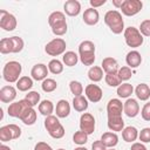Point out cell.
Masks as SVG:
<instances>
[{
    "label": "cell",
    "instance_id": "6da1fadb",
    "mask_svg": "<svg viewBox=\"0 0 150 150\" xmlns=\"http://www.w3.org/2000/svg\"><path fill=\"white\" fill-rule=\"evenodd\" d=\"M104 22L114 34H121L125 29L122 14L117 9L108 11L104 14Z\"/></svg>",
    "mask_w": 150,
    "mask_h": 150
},
{
    "label": "cell",
    "instance_id": "7a4b0ae2",
    "mask_svg": "<svg viewBox=\"0 0 150 150\" xmlns=\"http://www.w3.org/2000/svg\"><path fill=\"white\" fill-rule=\"evenodd\" d=\"M79 57L84 66H93L95 62V45L93 41L84 40L79 45Z\"/></svg>",
    "mask_w": 150,
    "mask_h": 150
},
{
    "label": "cell",
    "instance_id": "3957f363",
    "mask_svg": "<svg viewBox=\"0 0 150 150\" xmlns=\"http://www.w3.org/2000/svg\"><path fill=\"white\" fill-rule=\"evenodd\" d=\"M21 71H22V66L18 61H9L4 66L2 69V77L6 82L8 83H16L18 80L21 77Z\"/></svg>",
    "mask_w": 150,
    "mask_h": 150
},
{
    "label": "cell",
    "instance_id": "277c9868",
    "mask_svg": "<svg viewBox=\"0 0 150 150\" xmlns=\"http://www.w3.org/2000/svg\"><path fill=\"white\" fill-rule=\"evenodd\" d=\"M45 128H46L47 132L49 134V136L55 138V139L62 138L64 136V132H66L63 125L59 121V117L54 116V115H50V116L46 117V120H45Z\"/></svg>",
    "mask_w": 150,
    "mask_h": 150
},
{
    "label": "cell",
    "instance_id": "5b68a950",
    "mask_svg": "<svg viewBox=\"0 0 150 150\" xmlns=\"http://www.w3.org/2000/svg\"><path fill=\"white\" fill-rule=\"evenodd\" d=\"M123 35H124L125 43L131 48H138L143 45V41H144L143 35L141 34L138 28H136L134 26L127 27L123 32Z\"/></svg>",
    "mask_w": 150,
    "mask_h": 150
},
{
    "label": "cell",
    "instance_id": "8992f818",
    "mask_svg": "<svg viewBox=\"0 0 150 150\" xmlns=\"http://www.w3.org/2000/svg\"><path fill=\"white\" fill-rule=\"evenodd\" d=\"M67 43L62 38H55L45 46V52L50 56H59L66 53Z\"/></svg>",
    "mask_w": 150,
    "mask_h": 150
},
{
    "label": "cell",
    "instance_id": "52a82bcc",
    "mask_svg": "<svg viewBox=\"0 0 150 150\" xmlns=\"http://www.w3.org/2000/svg\"><path fill=\"white\" fill-rule=\"evenodd\" d=\"M21 136V128L16 124H7L0 128V141L8 142L12 139H18Z\"/></svg>",
    "mask_w": 150,
    "mask_h": 150
},
{
    "label": "cell",
    "instance_id": "ba28073f",
    "mask_svg": "<svg viewBox=\"0 0 150 150\" xmlns=\"http://www.w3.org/2000/svg\"><path fill=\"white\" fill-rule=\"evenodd\" d=\"M143 8V2L141 0H123V4L121 6L122 14L125 16H134L138 14Z\"/></svg>",
    "mask_w": 150,
    "mask_h": 150
},
{
    "label": "cell",
    "instance_id": "9c48e42d",
    "mask_svg": "<svg viewBox=\"0 0 150 150\" xmlns=\"http://www.w3.org/2000/svg\"><path fill=\"white\" fill-rule=\"evenodd\" d=\"M16 18L5 9H0V27L6 32H12L16 28Z\"/></svg>",
    "mask_w": 150,
    "mask_h": 150
},
{
    "label": "cell",
    "instance_id": "30bf717a",
    "mask_svg": "<svg viewBox=\"0 0 150 150\" xmlns=\"http://www.w3.org/2000/svg\"><path fill=\"white\" fill-rule=\"evenodd\" d=\"M80 130L88 136L95 131V118L90 112H83L80 117Z\"/></svg>",
    "mask_w": 150,
    "mask_h": 150
},
{
    "label": "cell",
    "instance_id": "8fae6325",
    "mask_svg": "<svg viewBox=\"0 0 150 150\" xmlns=\"http://www.w3.org/2000/svg\"><path fill=\"white\" fill-rule=\"evenodd\" d=\"M29 107H30L29 103L23 98V100H19V101H16V102L11 103L9 107H8V109H7V111H8V115H9L11 117L20 118L21 114H22L27 108H29Z\"/></svg>",
    "mask_w": 150,
    "mask_h": 150
},
{
    "label": "cell",
    "instance_id": "7c38bea8",
    "mask_svg": "<svg viewBox=\"0 0 150 150\" xmlns=\"http://www.w3.org/2000/svg\"><path fill=\"white\" fill-rule=\"evenodd\" d=\"M84 94H86L87 100L90 101V102H93V103L100 102L101 98H102V96H103L102 89L97 84H94V83H90V84H88L84 88Z\"/></svg>",
    "mask_w": 150,
    "mask_h": 150
},
{
    "label": "cell",
    "instance_id": "4fadbf2b",
    "mask_svg": "<svg viewBox=\"0 0 150 150\" xmlns=\"http://www.w3.org/2000/svg\"><path fill=\"white\" fill-rule=\"evenodd\" d=\"M123 103L120 98H111L107 103V114L108 117H118L122 116Z\"/></svg>",
    "mask_w": 150,
    "mask_h": 150
},
{
    "label": "cell",
    "instance_id": "5bb4252c",
    "mask_svg": "<svg viewBox=\"0 0 150 150\" xmlns=\"http://www.w3.org/2000/svg\"><path fill=\"white\" fill-rule=\"evenodd\" d=\"M123 112L128 116V117H136L139 112V104L137 102V100L135 98H127V101L123 103Z\"/></svg>",
    "mask_w": 150,
    "mask_h": 150
},
{
    "label": "cell",
    "instance_id": "9a60e30c",
    "mask_svg": "<svg viewBox=\"0 0 150 150\" xmlns=\"http://www.w3.org/2000/svg\"><path fill=\"white\" fill-rule=\"evenodd\" d=\"M48 71H49L48 66H46L43 63H36L33 66V68L30 70V76L35 81H43L47 79Z\"/></svg>",
    "mask_w": 150,
    "mask_h": 150
},
{
    "label": "cell",
    "instance_id": "2e32d148",
    "mask_svg": "<svg viewBox=\"0 0 150 150\" xmlns=\"http://www.w3.org/2000/svg\"><path fill=\"white\" fill-rule=\"evenodd\" d=\"M16 97V89L13 86H4L0 89V101L2 103H11Z\"/></svg>",
    "mask_w": 150,
    "mask_h": 150
},
{
    "label": "cell",
    "instance_id": "e0dca14e",
    "mask_svg": "<svg viewBox=\"0 0 150 150\" xmlns=\"http://www.w3.org/2000/svg\"><path fill=\"white\" fill-rule=\"evenodd\" d=\"M83 22L88 26H95L98 20H100V14H98V11L95 9V8H87L83 13Z\"/></svg>",
    "mask_w": 150,
    "mask_h": 150
},
{
    "label": "cell",
    "instance_id": "ac0fdd59",
    "mask_svg": "<svg viewBox=\"0 0 150 150\" xmlns=\"http://www.w3.org/2000/svg\"><path fill=\"white\" fill-rule=\"evenodd\" d=\"M64 13L69 16H77L81 12V4L77 0H68L63 5Z\"/></svg>",
    "mask_w": 150,
    "mask_h": 150
},
{
    "label": "cell",
    "instance_id": "d6986e66",
    "mask_svg": "<svg viewBox=\"0 0 150 150\" xmlns=\"http://www.w3.org/2000/svg\"><path fill=\"white\" fill-rule=\"evenodd\" d=\"M101 68L105 71V74H109V73H117L118 69H120L116 59H114V57H111V56L104 57V59L102 60Z\"/></svg>",
    "mask_w": 150,
    "mask_h": 150
},
{
    "label": "cell",
    "instance_id": "ffe728a7",
    "mask_svg": "<svg viewBox=\"0 0 150 150\" xmlns=\"http://www.w3.org/2000/svg\"><path fill=\"white\" fill-rule=\"evenodd\" d=\"M55 112L56 116L59 118H66L69 116L70 114V104L67 100H60L56 103V108H55Z\"/></svg>",
    "mask_w": 150,
    "mask_h": 150
},
{
    "label": "cell",
    "instance_id": "44dd1931",
    "mask_svg": "<svg viewBox=\"0 0 150 150\" xmlns=\"http://www.w3.org/2000/svg\"><path fill=\"white\" fill-rule=\"evenodd\" d=\"M125 62L129 68H137L142 63L141 53L137 50H130L125 56Z\"/></svg>",
    "mask_w": 150,
    "mask_h": 150
},
{
    "label": "cell",
    "instance_id": "7402d4cb",
    "mask_svg": "<svg viewBox=\"0 0 150 150\" xmlns=\"http://www.w3.org/2000/svg\"><path fill=\"white\" fill-rule=\"evenodd\" d=\"M36 117H38V115H36L35 109L32 108V107H29V108H27V109L21 114L20 121L23 122L26 125H33V124L36 122Z\"/></svg>",
    "mask_w": 150,
    "mask_h": 150
},
{
    "label": "cell",
    "instance_id": "603a6c76",
    "mask_svg": "<svg viewBox=\"0 0 150 150\" xmlns=\"http://www.w3.org/2000/svg\"><path fill=\"white\" fill-rule=\"evenodd\" d=\"M101 142L108 148H114L117 145L118 143V136L116 135V132H112V131H107L104 132L102 136H101Z\"/></svg>",
    "mask_w": 150,
    "mask_h": 150
},
{
    "label": "cell",
    "instance_id": "cb8c5ba5",
    "mask_svg": "<svg viewBox=\"0 0 150 150\" xmlns=\"http://www.w3.org/2000/svg\"><path fill=\"white\" fill-rule=\"evenodd\" d=\"M138 130L132 127V125H129V127H125L123 130H122V138L128 142V143H134L137 138H138Z\"/></svg>",
    "mask_w": 150,
    "mask_h": 150
},
{
    "label": "cell",
    "instance_id": "d4e9b609",
    "mask_svg": "<svg viewBox=\"0 0 150 150\" xmlns=\"http://www.w3.org/2000/svg\"><path fill=\"white\" fill-rule=\"evenodd\" d=\"M135 94L138 100L141 101H148L150 98V87L146 83H139L135 88Z\"/></svg>",
    "mask_w": 150,
    "mask_h": 150
},
{
    "label": "cell",
    "instance_id": "484cf974",
    "mask_svg": "<svg viewBox=\"0 0 150 150\" xmlns=\"http://www.w3.org/2000/svg\"><path fill=\"white\" fill-rule=\"evenodd\" d=\"M71 103H73V108H74L76 111H79V112L86 111V110L88 109V105H89L87 97H84L83 95H81V96H74Z\"/></svg>",
    "mask_w": 150,
    "mask_h": 150
},
{
    "label": "cell",
    "instance_id": "4316f807",
    "mask_svg": "<svg viewBox=\"0 0 150 150\" xmlns=\"http://www.w3.org/2000/svg\"><path fill=\"white\" fill-rule=\"evenodd\" d=\"M38 108H39V112L41 115L46 116V117L47 116H50L54 112V110H55L54 104H53V102L50 100H43V101H41L39 103Z\"/></svg>",
    "mask_w": 150,
    "mask_h": 150
},
{
    "label": "cell",
    "instance_id": "83f0119b",
    "mask_svg": "<svg viewBox=\"0 0 150 150\" xmlns=\"http://www.w3.org/2000/svg\"><path fill=\"white\" fill-rule=\"evenodd\" d=\"M108 128L111 131H122L124 129V121L122 116L118 117H108Z\"/></svg>",
    "mask_w": 150,
    "mask_h": 150
},
{
    "label": "cell",
    "instance_id": "f1b7e54d",
    "mask_svg": "<svg viewBox=\"0 0 150 150\" xmlns=\"http://www.w3.org/2000/svg\"><path fill=\"white\" fill-rule=\"evenodd\" d=\"M134 90L135 89L131 83L124 82L117 87V95H118V97H122V98H129L131 96V94L134 93Z\"/></svg>",
    "mask_w": 150,
    "mask_h": 150
},
{
    "label": "cell",
    "instance_id": "f546056e",
    "mask_svg": "<svg viewBox=\"0 0 150 150\" xmlns=\"http://www.w3.org/2000/svg\"><path fill=\"white\" fill-rule=\"evenodd\" d=\"M88 77L91 82H100L103 79V69L98 66H91L88 70Z\"/></svg>",
    "mask_w": 150,
    "mask_h": 150
},
{
    "label": "cell",
    "instance_id": "4dcf8cb0",
    "mask_svg": "<svg viewBox=\"0 0 150 150\" xmlns=\"http://www.w3.org/2000/svg\"><path fill=\"white\" fill-rule=\"evenodd\" d=\"M33 87V79L29 76H21L16 82V89L19 91H28Z\"/></svg>",
    "mask_w": 150,
    "mask_h": 150
},
{
    "label": "cell",
    "instance_id": "1f68e13d",
    "mask_svg": "<svg viewBox=\"0 0 150 150\" xmlns=\"http://www.w3.org/2000/svg\"><path fill=\"white\" fill-rule=\"evenodd\" d=\"M79 59H80L79 55L75 52H71V50L66 52L63 54V56H62V61H63V63L67 67H74V66H76L77 62H79Z\"/></svg>",
    "mask_w": 150,
    "mask_h": 150
},
{
    "label": "cell",
    "instance_id": "d6a6232c",
    "mask_svg": "<svg viewBox=\"0 0 150 150\" xmlns=\"http://www.w3.org/2000/svg\"><path fill=\"white\" fill-rule=\"evenodd\" d=\"M63 21H66V16H64V14H63L62 12H60V11L53 12V13H50V15L48 16V23H49L50 27H53V26H55V25H57V23H61V22H63Z\"/></svg>",
    "mask_w": 150,
    "mask_h": 150
},
{
    "label": "cell",
    "instance_id": "836d02e7",
    "mask_svg": "<svg viewBox=\"0 0 150 150\" xmlns=\"http://www.w3.org/2000/svg\"><path fill=\"white\" fill-rule=\"evenodd\" d=\"M48 69H49V71L52 74L59 75V74H61L63 71V63L57 59H53L48 63Z\"/></svg>",
    "mask_w": 150,
    "mask_h": 150
},
{
    "label": "cell",
    "instance_id": "e575fe53",
    "mask_svg": "<svg viewBox=\"0 0 150 150\" xmlns=\"http://www.w3.org/2000/svg\"><path fill=\"white\" fill-rule=\"evenodd\" d=\"M11 39V46H12V53H20L23 47H25V42L20 36H12Z\"/></svg>",
    "mask_w": 150,
    "mask_h": 150
},
{
    "label": "cell",
    "instance_id": "d590c367",
    "mask_svg": "<svg viewBox=\"0 0 150 150\" xmlns=\"http://www.w3.org/2000/svg\"><path fill=\"white\" fill-rule=\"evenodd\" d=\"M105 83L109 86V87H118L120 84H122V81L118 76L117 73H109V74H105Z\"/></svg>",
    "mask_w": 150,
    "mask_h": 150
},
{
    "label": "cell",
    "instance_id": "8d00e7d4",
    "mask_svg": "<svg viewBox=\"0 0 150 150\" xmlns=\"http://www.w3.org/2000/svg\"><path fill=\"white\" fill-rule=\"evenodd\" d=\"M41 88H42V90H43L45 93H52V91H54V90L57 88V83H56L55 80L47 77L46 80L42 81Z\"/></svg>",
    "mask_w": 150,
    "mask_h": 150
},
{
    "label": "cell",
    "instance_id": "74e56055",
    "mask_svg": "<svg viewBox=\"0 0 150 150\" xmlns=\"http://www.w3.org/2000/svg\"><path fill=\"white\" fill-rule=\"evenodd\" d=\"M73 142H74L75 144L82 146V145H84V144L88 142V135H87L86 132L79 130V131H76V132L73 135Z\"/></svg>",
    "mask_w": 150,
    "mask_h": 150
},
{
    "label": "cell",
    "instance_id": "f35d334b",
    "mask_svg": "<svg viewBox=\"0 0 150 150\" xmlns=\"http://www.w3.org/2000/svg\"><path fill=\"white\" fill-rule=\"evenodd\" d=\"M25 100L29 103L32 108H34L40 103V94L38 91H28V94H26Z\"/></svg>",
    "mask_w": 150,
    "mask_h": 150
},
{
    "label": "cell",
    "instance_id": "ab89813d",
    "mask_svg": "<svg viewBox=\"0 0 150 150\" xmlns=\"http://www.w3.org/2000/svg\"><path fill=\"white\" fill-rule=\"evenodd\" d=\"M69 89L71 91V94H74V96H81L82 93H83V86L81 82L79 81H70L69 82Z\"/></svg>",
    "mask_w": 150,
    "mask_h": 150
},
{
    "label": "cell",
    "instance_id": "60d3db41",
    "mask_svg": "<svg viewBox=\"0 0 150 150\" xmlns=\"http://www.w3.org/2000/svg\"><path fill=\"white\" fill-rule=\"evenodd\" d=\"M67 30H68V26H67V22H66V21H63V22H61V23H57V25H55V26L52 27V32H53V34L56 35V36H62V35H64V34L67 33Z\"/></svg>",
    "mask_w": 150,
    "mask_h": 150
},
{
    "label": "cell",
    "instance_id": "b9f144b4",
    "mask_svg": "<svg viewBox=\"0 0 150 150\" xmlns=\"http://www.w3.org/2000/svg\"><path fill=\"white\" fill-rule=\"evenodd\" d=\"M117 74H118V76H120V79H121L122 82H123V81H128V80H130L131 76H132L131 68H129L128 66H123V67H121V68L118 69Z\"/></svg>",
    "mask_w": 150,
    "mask_h": 150
},
{
    "label": "cell",
    "instance_id": "7bdbcfd3",
    "mask_svg": "<svg viewBox=\"0 0 150 150\" xmlns=\"http://www.w3.org/2000/svg\"><path fill=\"white\" fill-rule=\"evenodd\" d=\"M0 53L1 54L12 53V46H11V39L9 38H4L0 40Z\"/></svg>",
    "mask_w": 150,
    "mask_h": 150
},
{
    "label": "cell",
    "instance_id": "ee69618b",
    "mask_svg": "<svg viewBox=\"0 0 150 150\" xmlns=\"http://www.w3.org/2000/svg\"><path fill=\"white\" fill-rule=\"evenodd\" d=\"M138 30L141 32V34L143 36H150V19L143 20L139 25Z\"/></svg>",
    "mask_w": 150,
    "mask_h": 150
},
{
    "label": "cell",
    "instance_id": "f6af8a7d",
    "mask_svg": "<svg viewBox=\"0 0 150 150\" xmlns=\"http://www.w3.org/2000/svg\"><path fill=\"white\" fill-rule=\"evenodd\" d=\"M138 138L141 143H150V128H143L138 132Z\"/></svg>",
    "mask_w": 150,
    "mask_h": 150
},
{
    "label": "cell",
    "instance_id": "bcb514c9",
    "mask_svg": "<svg viewBox=\"0 0 150 150\" xmlns=\"http://www.w3.org/2000/svg\"><path fill=\"white\" fill-rule=\"evenodd\" d=\"M141 116H142V118L144 121L150 122V102H146L143 105V108L141 110Z\"/></svg>",
    "mask_w": 150,
    "mask_h": 150
},
{
    "label": "cell",
    "instance_id": "7dc6e473",
    "mask_svg": "<svg viewBox=\"0 0 150 150\" xmlns=\"http://www.w3.org/2000/svg\"><path fill=\"white\" fill-rule=\"evenodd\" d=\"M34 150H53L52 146L46 142H38L34 146Z\"/></svg>",
    "mask_w": 150,
    "mask_h": 150
},
{
    "label": "cell",
    "instance_id": "c3c4849f",
    "mask_svg": "<svg viewBox=\"0 0 150 150\" xmlns=\"http://www.w3.org/2000/svg\"><path fill=\"white\" fill-rule=\"evenodd\" d=\"M91 150H108V148L100 141H95L93 144H91Z\"/></svg>",
    "mask_w": 150,
    "mask_h": 150
},
{
    "label": "cell",
    "instance_id": "681fc988",
    "mask_svg": "<svg viewBox=\"0 0 150 150\" xmlns=\"http://www.w3.org/2000/svg\"><path fill=\"white\" fill-rule=\"evenodd\" d=\"M105 2H107V0H90V1H89L91 8H95V9H96L97 7H100V6H103Z\"/></svg>",
    "mask_w": 150,
    "mask_h": 150
},
{
    "label": "cell",
    "instance_id": "f907efd6",
    "mask_svg": "<svg viewBox=\"0 0 150 150\" xmlns=\"http://www.w3.org/2000/svg\"><path fill=\"white\" fill-rule=\"evenodd\" d=\"M130 150H148L146 146L143 144V143H139V142H134Z\"/></svg>",
    "mask_w": 150,
    "mask_h": 150
},
{
    "label": "cell",
    "instance_id": "816d5d0a",
    "mask_svg": "<svg viewBox=\"0 0 150 150\" xmlns=\"http://www.w3.org/2000/svg\"><path fill=\"white\" fill-rule=\"evenodd\" d=\"M122 4H123L122 0H112V5H114L115 7H117V8H121Z\"/></svg>",
    "mask_w": 150,
    "mask_h": 150
},
{
    "label": "cell",
    "instance_id": "f5cc1de1",
    "mask_svg": "<svg viewBox=\"0 0 150 150\" xmlns=\"http://www.w3.org/2000/svg\"><path fill=\"white\" fill-rule=\"evenodd\" d=\"M0 150H11V148L5 145V144H2V145H0Z\"/></svg>",
    "mask_w": 150,
    "mask_h": 150
},
{
    "label": "cell",
    "instance_id": "db71d44e",
    "mask_svg": "<svg viewBox=\"0 0 150 150\" xmlns=\"http://www.w3.org/2000/svg\"><path fill=\"white\" fill-rule=\"evenodd\" d=\"M74 150H88V149L84 148V146H77V148H75Z\"/></svg>",
    "mask_w": 150,
    "mask_h": 150
},
{
    "label": "cell",
    "instance_id": "11a10c76",
    "mask_svg": "<svg viewBox=\"0 0 150 150\" xmlns=\"http://www.w3.org/2000/svg\"><path fill=\"white\" fill-rule=\"evenodd\" d=\"M108 150H115V149H114V148H110V149H108Z\"/></svg>",
    "mask_w": 150,
    "mask_h": 150
},
{
    "label": "cell",
    "instance_id": "9f6ffc18",
    "mask_svg": "<svg viewBox=\"0 0 150 150\" xmlns=\"http://www.w3.org/2000/svg\"><path fill=\"white\" fill-rule=\"evenodd\" d=\"M57 150H66V149H62V148H61V149H57Z\"/></svg>",
    "mask_w": 150,
    "mask_h": 150
}]
</instances>
